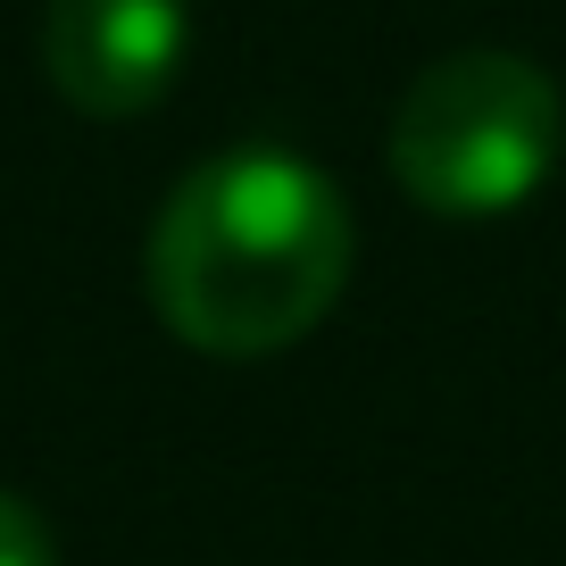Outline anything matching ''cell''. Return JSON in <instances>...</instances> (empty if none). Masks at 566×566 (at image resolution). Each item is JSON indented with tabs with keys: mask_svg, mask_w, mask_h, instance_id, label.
Masks as SVG:
<instances>
[{
	"mask_svg": "<svg viewBox=\"0 0 566 566\" xmlns=\"http://www.w3.org/2000/svg\"><path fill=\"white\" fill-rule=\"evenodd\" d=\"M350 250V200L325 167L275 142H233L159 200L142 275L176 342L266 358L334 317Z\"/></svg>",
	"mask_w": 566,
	"mask_h": 566,
	"instance_id": "6da1fadb",
	"label": "cell"
},
{
	"mask_svg": "<svg viewBox=\"0 0 566 566\" xmlns=\"http://www.w3.org/2000/svg\"><path fill=\"white\" fill-rule=\"evenodd\" d=\"M566 142V101L533 59L516 51H450L400 92L391 108V176L417 209L450 226L525 209L549 184Z\"/></svg>",
	"mask_w": 566,
	"mask_h": 566,
	"instance_id": "7a4b0ae2",
	"label": "cell"
},
{
	"mask_svg": "<svg viewBox=\"0 0 566 566\" xmlns=\"http://www.w3.org/2000/svg\"><path fill=\"white\" fill-rule=\"evenodd\" d=\"M192 51V0H51L42 9V75L84 117H142Z\"/></svg>",
	"mask_w": 566,
	"mask_h": 566,
	"instance_id": "3957f363",
	"label": "cell"
},
{
	"mask_svg": "<svg viewBox=\"0 0 566 566\" xmlns=\"http://www.w3.org/2000/svg\"><path fill=\"white\" fill-rule=\"evenodd\" d=\"M0 566H59V542L42 525V509L18 492H0Z\"/></svg>",
	"mask_w": 566,
	"mask_h": 566,
	"instance_id": "277c9868",
	"label": "cell"
}]
</instances>
